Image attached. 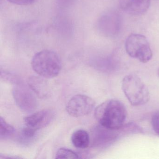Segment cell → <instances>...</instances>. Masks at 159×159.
Segmentation results:
<instances>
[{
	"label": "cell",
	"instance_id": "obj_1",
	"mask_svg": "<svg viewBox=\"0 0 159 159\" xmlns=\"http://www.w3.org/2000/svg\"><path fill=\"white\" fill-rule=\"evenodd\" d=\"M94 116L99 124L112 130L120 129L127 117V111L121 101L108 100L96 108Z\"/></svg>",
	"mask_w": 159,
	"mask_h": 159
},
{
	"label": "cell",
	"instance_id": "obj_2",
	"mask_svg": "<svg viewBox=\"0 0 159 159\" xmlns=\"http://www.w3.org/2000/svg\"><path fill=\"white\" fill-rule=\"evenodd\" d=\"M31 66L39 76L45 79H52L59 74L62 63L58 55L52 50H44L33 56Z\"/></svg>",
	"mask_w": 159,
	"mask_h": 159
},
{
	"label": "cell",
	"instance_id": "obj_3",
	"mask_svg": "<svg viewBox=\"0 0 159 159\" xmlns=\"http://www.w3.org/2000/svg\"><path fill=\"white\" fill-rule=\"evenodd\" d=\"M122 89L132 106H142L149 101L150 95L148 87L135 74H129L124 78Z\"/></svg>",
	"mask_w": 159,
	"mask_h": 159
},
{
	"label": "cell",
	"instance_id": "obj_4",
	"mask_svg": "<svg viewBox=\"0 0 159 159\" xmlns=\"http://www.w3.org/2000/svg\"><path fill=\"white\" fill-rule=\"evenodd\" d=\"M125 49L129 56L142 63H147L152 58L150 44L147 38L141 34L129 35L125 41Z\"/></svg>",
	"mask_w": 159,
	"mask_h": 159
},
{
	"label": "cell",
	"instance_id": "obj_5",
	"mask_svg": "<svg viewBox=\"0 0 159 159\" xmlns=\"http://www.w3.org/2000/svg\"><path fill=\"white\" fill-rule=\"evenodd\" d=\"M34 92L29 86L20 83L13 88L12 94L17 107L23 111L31 112L37 107L38 101Z\"/></svg>",
	"mask_w": 159,
	"mask_h": 159
},
{
	"label": "cell",
	"instance_id": "obj_6",
	"mask_svg": "<svg viewBox=\"0 0 159 159\" xmlns=\"http://www.w3.org/2000/svg\"><path fill=\"white\" fill-rule=\"evenodd\" d=\"M95 106V102L90 97L77 95L69 101L66 106L67 112L72 117H83L91 113Z\"/></svg>",
	"mask_w": 159,
	"mask_h": 159
},
{
	"label": "cell",
	"instance_id": "obj_7",
	"mask_svg": "<svg viewBox=\"0 0 159 159\" xmlns=\"http://www.w3.org/2000/svg\"><path fill=\"white\" fill-rule=\"evenodd\" d=\"M120 27V17L116 12L107 13L100 17L98 23L99 32L107 37H113L117 35Z\"/></svg>",
	"mask_w": 159,
	"mask_h": 159
},
{
	"label": "cell",
	"instance_id": "obj_8",
	"mask_svg": "<svg viewBox=\"0 0 159 159\" xmlns=\"http://www.w3.org/2000/svg\"><path fill=\"white\" fill-rule=\"evenodd\" d=\"M54 117V113L52 110L45 109L25 117L24 122L26 127L36 132L49 125Z\"/></svg>",
	"mask_w": 159,
	"mask_h": 159
},
{
	"label": "cell",
	"instance_id": "obj_9",
	"mask_svg": "<svg viewBox=\"0 0 159 159\" xmlns=\"http://www.w3.org/2000/svg\"><path fill=\"white\" fill-rule=\"evenodd\" d=\"M121 9L129 14L139 16L148 11L151 0H119Z\"/></svg>",
	"mask_w": 159,
	"mask_h": 159
},
{
	"label": "cell",
	"instance_id": "obj_10",
	"mask_svg": "<svg viewBox=\"0 0 159 159\" xmlns=\"http://www.w3.org/2000/svg\"><path fill=\"white\" fill-rule=\"evenodd\" d=\"M45 78L41 76L30 77L28 80L29 86L41 98H46L50 94V88Z\"/></svg>",
	"mask_w": 159,
	"mask_h": 159
},
{
	"label": "cell",
	"instance_id": "obj_11",
	"mask_svg": "<svg viewBox=\"0 0 159 159\" xmlns=\"http://www.w3.org/2000/svg\"><path fill=\"white\" fill-rule=\"evenodd\" d=\"M71 140L74 147L78 148H86L90 144L89 134L83 129L75 131L71 135Z\"/></svg>",
	"mask_w": 159,
	"mask_h": 159
},
{
	"label": "cell",
	"instance_id": "obj_12",
	"mask_svg": "<svg viewBox=\"0 0 159 159\" xmlns=\"http://www.w3.org/2000/svg\"><path fill=\"white\" fill-rule=\"evenodd\" d=\"M15 133L13 126L7 122L2 117L0 118V138L6 139L12 137Z\"/></svg>",
	"mask_w": 159,
	"mask_h": 159
},
{
	"label": "cell",
	"instance_id": "obj_13",
	"mask_svg": "<svg viewBox=\"0 0 159 159\" xmlns=\"http://www.w3.org/2000/svg\"><path fill=\"white\" fill-rule=\"evenodd\" d=\"M56 159H79L80 158L78 153L66 148H60L56 154Z\"/></svg>",
	"mask_w": 159,
	"mask_h": 159
},
{
	"label": "cell",
	"instance_id": "obj_14",
	"mask_svg": "<svg viewBox=\"0 0 159 159\" xmlns=\"http://www.w3.org/2000/svg\"><path fill=\"white\" fill-rule=\"evenodd\" d=\"M1 79L3 80L10 83L14 84H17L21 83L20 80L17 78L16 75L10 73L6 71H2L1 70Z\"/></svg>",
	"mask_w": 159,
	"mask_h": 159
},
{
	"label": "cell",
	"instance_id": "obj_15",
	"mask_svg": "<svg viewBox=\"0 0 159 159\" xmlns=\"http://www.w3.org/2000/svg\"><path fill=\"white\" fill-rule=\"evenodd\" d=\"M151 124L154 132L159 135V112H156L152 116Z\"/></svg>",
	"mask_w": 159,
	"mask_h": 159
},
{
	"label": "cell",
	"instance_id": "obj_16",
	"mask_svg": "<svg viewBox=\"0 0 159 159\" xmlns=\"http://www.w3.org/2000/svg\"><path fill=\"white\" fill-rule=\"evenodd\" d=\"M38 0H8L13 4L18 5H29L35 3Z\"/></svg>",
	"mask_w": 159,
	"mask_h": 159
},
{
	"label": "cell",
	"instance_id": "obj_17",
	"mask_svg": "<svg viewBox=\"0 0 159 159\" xmlns=\"http://www.w3.org/2000/svg\"><path fill=\"white\" fill-rule=\"evenodd\" d=\"M57 1L59 5L64 7L70 5L73 1V0H57Z\"/></svg>",
	"mask_w": 159,
	"mask_h": 159
},
{
	"label": "cell",
	"instance_id": "obj_18",
	"mask_svg": "<svg viewBox=\"0 0 159 159\" xmlns=\"http://www.w3.org/2000/svg\"><path fill=\"white\" fill-rule=\"evenodd\" d=\"M158 75L159 77V69H158Z\"/></svg>",
	"mask_w": 159,
	"mask_h": 159
}]
</instances>
